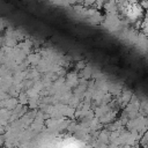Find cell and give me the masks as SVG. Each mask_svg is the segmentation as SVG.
Here are the masks:
<instances>
[{
    "mask_svg": "<svg viewBox=\"0 0 148 148\" xmlns=\"http://www.w3.org/2000/svg\"><path fill=\"white\" fill-rule=\"evenodd\" d=\"M123 12L125 13V15L131 19V20H135L139 17L140 13H141V7L139 6L138 3H132V1H127L125 4V6L123 7Z\"/></svg>",
    "mask_w": 148,
    "mask_h": 148,
    "instance_id": "1",
    "label": "cell"
}]
</instances>
